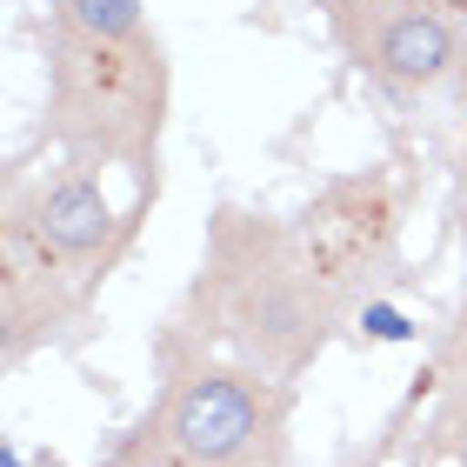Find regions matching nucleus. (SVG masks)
I'll return each mask as SVG.
<instances>
[{"instance_id":"1","label":"nucleus","mask_w":467,"mask_h":467,"mask_svg":"<svg viewBox=\"0 0 467 467\" xmlns=\"http://www.w3.org/2000/svg\"><path fill=\"white\" fill-rule=\"evenodd\" d=\"M400 247V181L388 167L327 181L301 214L221 207L207 221L201 274L161 341L214 348L274 380H301L334 348Z\"/></svg>"},{"instance_id":"2","label":"nucleus","mask_w":467,"mask_h":467,"mask_svg":"<svg viewBox=\"0 0 467 467\" xmlns=\"http://www.w3.org/2000/svg\"><path fill=\"white\" fill-rule=\"evenodd\" d=\"M40 60V140L94 174L120 167L134 181V201L154 207L174 120V60L147 0H47Z\"/></svg>"},{"instance_id":"3","label":"nucleus","mask_w":467,"mask_h":467,"mask_svg":"<svg viewBox=\"0 0 467 467\" xmlns=\"http://www.w3.org/2000/svg\"><path fill=\"white\" fill-rule=\"evenodd\" d=\"M161 467H294V380L214 348L161 341L154 408Z\"/></svg>"},{"instance_id":"4","label":"nucleus","mask_w":467,"mask_h":467,"mask_svg":"<svg viewBox=\"0 0 467 467\" xmlns=\"http://www.w3.org/2000/svg\"><path fill=\"white\" fill-rule=\"evenodd\" d=\"M147 221V201L114 207L108 181L94 167L60 161L47 174H7V214H0V247L27 254L47 274L74 281L80 294H94L120 267V254L134 247V234Z\"/></svg>"},{"instance_id":"5","label":"nucleus","mask_w":467,"mask_h":467,"mask_svg":"<svg viewBox=\"0 0 467 467\" xmlns=\"http://www.w3.org/2000/svg\"><path fill=\"white\" fill-rule=\"evenodd\" d=\"M348 67L388 100H420L454 88L461 67V0H380L368 14L327 20Z\"/></svg>"},{"instance_id":"6","label":"nucleus","mask_w":467,"mask_h":467,"mask_svg":"<svg viewBox=\"0 0 467 467\" xmlns=\"http://www.w3.org/2000/svg\"><path fill=\"white\" fill-rule=\"evenodd\" d=\"M80 314H88V294L74 281L0 247V354H7V368H20L34 348H54Z\"/></svg>"},{"instance_id":"7","label":"nucleus","mask_w":467,"mask_h":467,"mask_svg":"<svg viewBox=\"0 0 467 467\" xmlns=\"http://www.w3.org/2000/svg\"><path fill=\"white\" fill-rule=\"evenodd\" d=\"M434 400H441V420H467V287H461V301H454V321L441 327V341H434Z\"/></svg>"},{"instance_id":"8","label":"nucleus","mask_w":467,"mask_h":467,"mask_svg":"<svg viewBox=\"0 0 467 467\" xmlns=\"http://www.w3.org/2000/svg\"><path fill=\"white\" fill-rule=\"evenodd\" d=\"M354 327L368 334V341H388V348H400V341H420V327H414V321H408V314H400L394 301H380V294H374V301L354 314Z\"/></svg>"},{"instance_id":"9","label":"nucleus","mask_w":467,"mask_h":467,"mask_svg":"<svg viewBox=\"0 0 467 467\" xmlns=\"http://www.w3.org/2000/svg\"><path fill=\"white\" fill-rule=\"evenodd\" d=\"M94 467H161V441H154V420H134V428H127L120 441H114V448L108 454H100Z\"/></svg>"},{"instance_id":"10","label":"nucleus","mask_w":467,"mask_h":467,"mask_svg":"<svg viewBox=\"0 0 467 467\" xmlns=\"http://www.w3.org/2000/svg\"><path fill=\"white\" fill-rule=\"evenodd\" d=\"M454 108L467 114V0H461V67H454Z\"/></svg>"},{"instance_id":"11","label":"nucleus","mask_w":467,"mask_h":467,"mask_svg":"<svg viewBox=\"0 0 467 467\" xmlns=\"http://www.w3.org/2000/svg\"><path fill=\"white\" fill-rule=\"evenodd\" d=\"M321 7V20H348V14H368V7H380V0H314Z\"/></svg>"},{"instance_id":"12","label":"nucleus","mask_w":467,"mask_h":467,"mask_svg":"<svg viewBox=\"0 0 467 467\" xmlns=\"http://www.w3.org/2000/svg\"><path fill=\"white\" fill-rule=\"evenodd\" d=\"M0 467H27V461H20V448H14V441L0 448Z\"/></svg>"},{"instance_id":"13","label":"nucleus","mask_w":467,"mask_h":467,"mask_svg":"<svg viewBox=\"0 0 467 467\" xmlns=\"http://www.w3.org/2000/svg\"><path fill=\"white\" fill-rule=\"evenodd\" d=\"M461 467H467V448H461Z\"/></svg>"}]
</instances>
